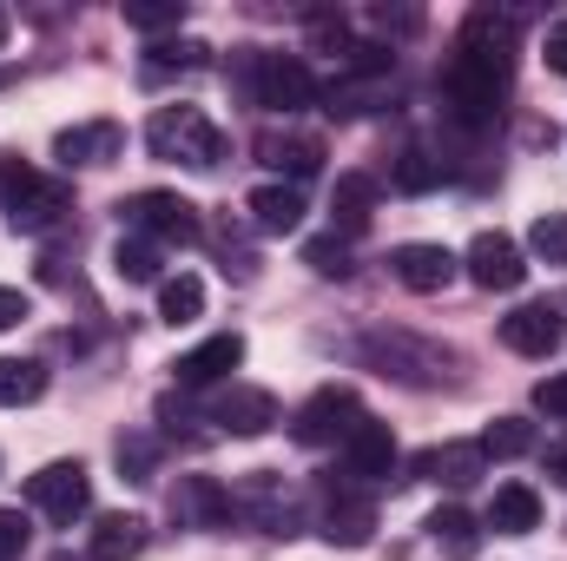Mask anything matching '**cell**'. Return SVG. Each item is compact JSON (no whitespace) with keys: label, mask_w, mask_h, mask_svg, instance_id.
Instances as JSON below:
<instances>
[{"label":"cell","mask_w":567,"mask_h":561,"mask_svg":"<svg viewBox=\"0 0 567 561\" xmlns=\"http://www.w3.org/2000/svg\"><path fill=\"white\" fill-rule=\"evenodd\" d=\"M508 80H515V13H495V7H475L455 53L442 60V106L455 126L482 133L495 126L502 100H508Z\"/></svg>","instance_id":"1"},{"label":"cell","mask_w":567,"mask_h":561,"mask_svg":"<svg viewBox=\"0 0 567 561\" xmlns=\"http://www.w3.org/2000/svg\"><path fill=\"white\" fill-rule=\"evenodd\" d=\"M0 212H7L13 232H53L73 212V185L13 159V152H0Z\"/></svg>","instance_id":"2"},{"label":"cell","mask_w":567,"mask_h":561,"mask_svg":"<svg viewBox=\"0 0 567 561\" xmlns=\"http://www.w3.org/2000/svg\"><path fill=\"white\" fill-rule=\"evenodd\" d=\"M145 145H152V159L192 165V172H218V165L231 159V140H225L198 106H158V113L145 120Z\"/></svg>","instance_id":"3"},{"label":"cell","mask_w":567,"mask_h":561,"mask_svg":"<svg viewBox=\"0 0 567 561\" xmlns=\"http://www.w3.org/2000/svg\"><path fill=\"white\" fill-rule=\"evenodd\" d=\"M238 86L251 106H271V113H297L317 100V80L303 60L290 53H258V47H238Z\"/></svg>","instance_id":"4"},{"label":"cell","mask_w":567,"mask_h":561,"mask_svg":"<svg viewBox=\"0 0 567 561\" xmlns=\"http://www.w3.org/2000/svg\"><path fill=\"white\" fill-rule=\"evenodd\" d=\"M363 357H370L383 377L416 384V390L442 384V377H449V364H455L442 344H423V337H410V330H370V337H363Z\"/></svg>","instance_id":"5"},{"label":"cell","mask_w":567,"mask_h":561,"mask_svg":"<svg viewBox=\"0 0 567 561\" xmlns=\"http://www.w3.org/2000/svg\"><path fill=\"white\" fill-rule=\"evenodd\" d=\"M120 218H126V232H140L152 245H198V238H205L198 205L178 198V192H133V198L120 205Z\"/></svg>","instance_id":"6"},{"label":"cell","mask_w":567,"mask_h":561,"mask_svg":"<svg viewBox=\"0 0 567 561\" xmlns=\"http://www.w3.org/2000/svg\"><path fill=\"white\" fill-rule=\"evenodd\" d=\"M363 422V404H357V390H343V384H323L297 417H290V436L303 442V449H343L350 442V429Z\"/></svg>","instance_id":"7"},{"label":"cell","mask_w":567,"mask_h":561,"mask_svg":"<svg viewBox=\"0 0 567 561\" xmlns=\"http://www.w3.org/2000/svg\"><path fill=\"white\" fill-rule=\"evenodd\" d=\"M231 516L251 522L258 536H297V496L284 489V476H271V469H251L231 489Z\"/></svg>","instance_id":"8"},{"label":"cell","mask_w":567,"mask_h":561,"mask_svg":"<svg viewBox=\"0 0 567 561\" xmlns=\"http://www.w3.org/2000/svg\"><path fill=\"white\" fill-rule=\"evenodd\" d=\"M27 502H33L47 522L73 529V522L93 509V476H86L80 462H47L40 476H27Z\"/></svg>","instance_id":"9"},{"label":"cell","mask_w":567,"mask_h":561,"mask_svg":"<svg viewBox=\"0 0 567 561\" xmlns=\"http://www.w3.org/2000/svg\"><path fill=\"white\" fill-rule=\"evenodd\" d=\"M462 265H468V278L482 284V290H522V278H528V258H522V245L508 232H482L462 252Z\"/></svg>","instance_id":"10"},{"label":"cell","mask_w":567,"mask_h":561,"mask_svg":"<svg viewBox=\"0 0 567 561\" xmlns=\"http://www.w3.org/2000/svg\"><path fill=\"white\" fill-rule=\"evenodd\" d=\"M502 344H508L515 357H555L567 344V317L555 304H522V310L502 317Z\"/></svg>","instance_id":"11"},{"label":"cell","mask_w":567,"mask_h":561,"mask_svg":"<svg viewBox=\"0 0 567 561\" xmlns=\"http://www.w3.org/2000/svg\"><path fill=\"white\" fill-rule=\"evenodd\" d=\"M238 364H245V337H238V330H218V337L192 344V350L172 364V377H178V390H205V384H225Z\"/></svg>","instance_id":"12"},{"label":"cell","mask_w":567,"mask_h":561,"mask_svg":"<svg viewBox=\"0 0 567 561\" xmlns=\"http://www.w3.org/2000/svg\"><path fill=\"white\" fill-rule=\"evenodd\" d=\"M172 516H178V529H225L231 522V489L218 476H178L172 482Z\"/></svg>","instance_id":"13"},{"label":"cell","mask_w":567,"mask_h":561,"mask_svg":"<svg viewBox=\"0 0 567 561\" xmlns=\"http://www.w3.org/2000/svg\"><path fill=\"white\" fill-rule=\"evenodd\" d=\"M455 252L449 245H396L390 252V272H396V284L403 290H416V297H435V290H449L455 284Z\"/></svg>","instance_id":"14"},{"label":"cell","mask_w":567,"mask_h":561,"mask_svg":"<svg viewBox=\"0 0 567 561\" xmlns=\"http://www.w3.org/2000/svg\"><path fill=\"white\" fill-rule=\"evenodd\" d=\"M343 476H357V482L396 476V436H390V422L363 417L357 429H350V442H343Z\"/></svg>","instance_id":"15"},{"label":"cell","mask_w":567,"mask_h":561,"mask_svg":"<svg viewBox=\"0 0 567 561\" xmlns=\"http://www.w3.org/2000/svg\"><path fill=\"white\" fill-rule=\"evenodd\" d=\"M212 422H218V436H265V429L278 422V397L258 390V384H231V390L212 404Z\"/></svg>","instance_id":"16"},{"label":"cell","mask_w":567,"mask_h":561,"mask_svg":"<svg viewBox=\"0 0 567 561\" xmlns=\"http://www.w3.org/2000/svg\"><path fill=\"white\" fill-rule=\"evenodd\" d=\"M258 165H271V172H284V185H303L310 172H323V140H310V133H258Z\"/></svg>","instance_id":"17"},{"label":"cell","mask_w":567,"mask_h":561,"mask_svg":"<svg viewBox=\"0 0 567 561\" xmlns=\"http://www.w3.org/2000/svg\"><path fill=\"white\" fill-rule=\"evenodd\" d=\"M410 469H416L423 482H442V489H468V482L488 476V456H482V442H435V449H423Z\"/></svg>","instance_id":"18"},{"label":"cell","mask_w":567,"mask_h":561,"mask_svg":"<svg viewBox=\"0 0 567 561\" xmlns=\"http://www.w3.org/2000/svg\"><path fill=\"white\" fill-rule=\"evenodd\" d=\"M120 152H126V126H113V120H86V126H66L53 140L60 165H113Z\"/></svg>","instance_id":"19"},{"label":"cell","mask_w":567,"mask_h":561,"mask_svg":"<svg viewBox=\"0 0 567 561\" xmlns=\"http://www.w3.org/2000/svg\"><path fill=\"white\" fill-rule=\"evenodd\" d=\"M370 218H377V178L370 172H343L330 185V225H337V238H363Z\"/></svg>","instance_id":"20"},{"label":"cell","mask_w":567,"mask_h":561,"mask_svg":"<svg viewBox=\"0 0 567 561\" xmlns=\"http://www.w3.org/2000/svg\"><path fill=\"white\" fill-rule=\"evenodd\" d=\"M317 529H323V542H337V549H370V536H377V509L363 502V496H330L323 502V516H317Z\"/></svg>","instance_id":"21"},{"label":"cell","mask_w":567,"mask_h":561,"mask_svg":"<svg viewBox=\"0 0 567 561\" xmlns=\"http://www.w3.org/2000/svg\"><path fill=\"white\" fill-rule=\"evenodd\" d=\"M245 212H251V225H258V232H271V238H284V232H297V225H303V212H310V205H303V185H258V192H251V198H245Z\"/></svg>","instance_id":"22"},{"label":"cell","mask_w":567,"mask_h":561,"mask_svg":"<svg viewBox=\"0 0 567 561\" xmlns=\"http://www.w3.org/2000/svg\"><path fill=\"white\" fill-rule=\"evenodd\" d=\"M317 100H323V113H330V120H363V113H377V106L390 100V80H363V73H343V80L317 86Z\"/></svg>","instance_id":"23"},{"label":"cell","mask_w":567,"mask_h":561,"mask_svg":"<svg viewBox=\"0 0 567 561\" xmlns=\"http://www.w3.org/2000/svg\"><path fill=\"white\" fill-rule=\"evenodd\" d=\"M488 529H495V536H528V529H542V496H535L528 482H502L495 502H488Z\"/></svg>","instance_id":"24"},{"label":"cell","mask_w":567,"mask_h":561,"mask_svg":"<svg viewBox=\"0 0 567 561\" xmlns=\"http://www.w3.org/2000/svg\"><path fill=\"white\" fill-rule=\"evenodd\" d=\"M86 555L93 561H133L145 555V522L140 516H100L93 536H86Z\"/></svg>","instance_id":"25"},{"label":"cell","mask_w":567,"mask_h":561,"mask_svg":"<svg viewBox=\"0 0 567 561\" xmlns=\"http://www.w3.org/2000/svg\"><path fill=\"white\" fill-rule=\"evenodd\" d=\"M47 397V364L40 357H0V410L40 404Z\"/></svg>","instance_id":"26"},{"label":"cell","mask_w":567,"mask_h":561,"mask_svg":"<svg viewBox=\"0 0 567 561\" xmlns=\"http://www.w3.org/2000/svg\"><path fill=\"white\" fill-rule=\"evenodd\" d=\"M158 317H165V324H198V317H205V284L192 278V272L165 278L158 284Z\"/></svg>","instance_id":"27"},{"label":"cell","mask_w":567,"mask_h":561,"mask_svg":"<svg viewBox=\"0 0 567 561\" xmlns=\"http://www.w3.org/2000/svg\"><path fill=\"white\" fill-rule=\"evenodd\" d=\"M429 542H435V549H449V555H475L482 529H475V516H468V509H455V502H449V509H435V516H429Z\"/></svg>","instance_id":"28"},{"label":"cell","mask_w":567,"mask_h":561,"mask_svg":"<svg viewBox=\"0 0 567 561\" xmlns=\"http://www.w3.org/2000/svg\"><path fill=\"white\" fill-rule=\"evenodd\" d=\"M113 272H120L126 284H165L158 278V245L140 238V232H126V238L113 245Z\"/></svg>","instance_id":"29"},{"label":"cell","mask_w":567,"mask_h":561,"mask_svg":"<svg viewBox=\"0 0 567 561\" xmlns=\"http://www.w3.org/2000/svg\"><path fill=\"white\" fill-rule=\"evenodd\" d=\"M535 449V422L528 417H495L482 429V456H495V462H508V456H528Z\"/></svg>","instance_id":"30"},{"label":"cell","mask_w":567,"mask_h":561,"mask_svg":"<svg viewBox=\"0 0 567 561\" xmlns=\"http://www.w3.org/2000/svg\"><path fill=\"white\" fill-rule=\"evenodd\" d=\"M198 67H212V47H205V40H158L152 60H145L152 80H158V73H198Z\"/></svg>","instance_id":"31"},{"label":"cell","mask_w":567,"mask_h":561,"mask_svg":"<svg viewBox=\"0 0 567 561\" xmlns=\"http://www.w3.org/2000/svg\"><path fill=\"white\" fill-rule=\"evenodd\" d=\"M390 185H396V192H429V185H442V159H429L423 145H403V152L390 159Z\"/></svg>","instance_id":"32"},{"label":"cell","mask_w":567,"mask_h":561,"mask_svg":"<svg viewBox=\"0 0 567 561\" xmlns=\"http://www.w3.org/2000/svg\"><path fill=\"white\" fill-rule=\"evenodd\" d=\"M303 265H310L317 278H350V272H357V265H350V238H337V232L303 238Z\"/></svg>","instance_id":"33"},{"label":"cell","mask_w":567,"mask_h":561,"mask_svg":"<svg viewBox=\"0 0 567 561\" xmlns=\"http://www.w3.org/2000/svg\"><path fill=\"white\" fill-rule=\"evenodd\" d=\"M113 456H120V476H126V482H152V476H158V442L140 436V429H133V436H120V442H113Z\"/></svg>","instance_id":"34"},{"label":"cell","mask_w":567,"mask_h":561,"mask_svg":"<svg viewBox=\"0 0 567 561\" xmlns=\"http://www.w3.org/2000/svg\"><path fill=\"white\" fill-rule=\"evenodd\" d=\"M528 252H535L542 265H567V212H542V218L528 225Z\"/></svg>","instance_id":"35"},{"label":"cell","mask_w":567,"mask_h":561,"mask_svg":"<svg viewBox=\"0 0 567 561\" xmlns=\"http://www.w3.org/2000/svg\"><path fill=\"white\" fill-rule=\"evenodd\" d=\"M185 20V0H152V7H126V27H140V33H165V27H178Z\"/></svg>","instance_id":"36"},{"label":"cell","mask_w":567,"mask_h":561,"mask_svg":"<svg viewBox=\"0 0 567 561\" xmlns=\"http://www.w3.org/2000/svg\"><path fill=\"white\" fill-rule=\"evenodd\" d=\"M27 542H33V522H27L20 509H0V561H20Z\"/></svg>","instance_id":"37"},{"label":"cell","mask_w":567,"mask_h":561,"mask_svg":"<svg viewBox=\"0 0 567 561\" xmlns=\"http://www.w3.org/2000/svg\"><path fill=\"white\" fill-rule=\"evenodd\" d=\"M310 40H317L323 53H350V47H357L350 27H343V13H310Z\"/></svg>","instance_id":"38"},{"label":"cell","mask_w":567,"mask_h":561,"mask_svg":"<svg viewBox=\"0 0 567 561\" xmlns=\"http://www.w3.org/2000/svg\"><path fill=\"white\" fill-rule=\"evenodd\" d=\"M535 410L548 422H567V377H542L535 384Z\"/></svg>","instance_id":"39"},{"label":"cell","mask_w":567,"mask_h":561,"mask_svg":"<svg viewBox=\"0 0 567 561\" xmlns=\"http://www.w3.org/2000/svg\"><path fill=\"white\" fill-rule=\"evenodd\" d=\"M377 27H383V33H416L423 13H416V7H377Z\"/></svg>","instance_id":"40"},{"label":"cell","mask_w":567,"mask_h":561,"mask_svg":"<svg viewBox=\"0 0 567 561\" xmlns=\"http://www.w3.org/2000/svg\"><path fill=\"white\" fill-rule=\"evenodd\" d=\"M20 317H33V304H27V297H20L13 284H0V330H13Z\"/></svg>","instance_id":"41"},{"label":"cell","mask_w":567,"mask_h":561,"mask_svg":"<svg viewBox=\"0 0 567 561\" xmlns=\"http://www.w3.org/2000/svg\"><path fill=\"white\" fill-rule=\"evenodd\" d=\"M542 53H548V73H561L567 80V20L561 27H548V47H542Z\"/></svg>","instance_id":"42"},{"label":"cell","mask_w":567,"mask_h":561,"mask_svg":"<svg viewBox=\"0 0 567 561\" xmlns=\"http://www.w3.org/2000/svg\"><path fill=\"white\" fill-rule=\"evenodd\" d=\"M548 482H561V489H567V442L548 449Z\"/></svg>","instance_id":"43"},{"label":"cell","mask_w":567,"mask_h":561,"mask_svg":"<svg viewBox=\"0 0 567 561\" xmlns=\"http://www.w3.org/2000/svg\"><path fill=\"white\" fill-rule=\"evenodd\" d=\"M7 33H13V13H7V7H0V47H7Z\"/></svg>","instance_id":"44"},{"label":"cell","mask_w":567,"mask_h":561,"mask_svg":"<svg viewBox=\"0 0 567 561\" xmlns=\"http://www.w3.org/2000/svg\"><path fill=\"white\" fill-rule=\"evenodd\" d=\"M7 80H13V73H7V67H0V86H7Z\"/></svg>","instance_id":"45"}]
</instances>
